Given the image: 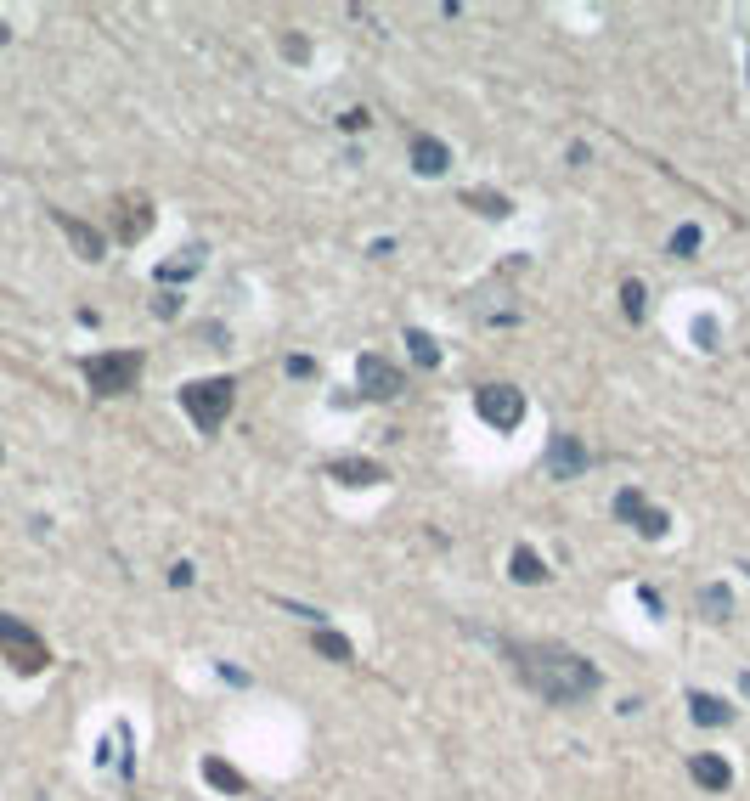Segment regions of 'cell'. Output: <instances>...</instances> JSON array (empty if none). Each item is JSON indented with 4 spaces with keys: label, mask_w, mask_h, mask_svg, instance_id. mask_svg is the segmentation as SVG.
<instances>
[{
    "label": "cell",
    "mask_w": 750,
    "mask_h": 801,
    "mask_svg": "<svg viewBox=\"0 0 750 801\" xmlns=\"http://www.w3.org/2000/svg\"><path fill=\"white\" fill-rule=\"evenodd\" d=\"M412 170H418V176H446V170H452V153H446V141H435V136H412Z\"/></svg>",
    "instance_id": "cell-12"
},
{
    "label": "cell",
    "mask_w": 750,
    "mask_h": 801,
    "mask_svg": "<svg viewBox=\"0 0 750 801\" xmlns=\"http://www.w3.org/2000/svg\"><path fill=\"white\" fill-rule=\"evenodd\" d=\"M181 407L203 435H214L231 418V407H238V384L231 378H192V384H181Z\"/></svg>",
    "instance_id": "cell-2"
},
{
    "label": "cell",
    "mask_w": 750,
    "mask_h": 801,
    "mask_svg": "<svg viewBox=\"0 0 750 801\" xmlns=\"http://www.w3.org/2000/svg\"><path fill=\"white\" fill-rule=\"evenodd\" d=\"M311 649H316V655H328V661H339V666H345V661L356 655L345 632H328V626H316V632H311Z\"/></svg>",
    "instance_id": "cell-17"
},
{
    "label": "cell",
    "mask_w": 750,
    "mask_h": 801,
    "mask_svg": "<svg viewBox=\"0 0 750 801\" xmlns=\"http://www.w3.org/2000/svg\"><path fill=\"white\" fill-rule=\"evenodd\" d=\"M689 773H694V785H705V790H727V785H734V768H727L717 751H700L694 762H689Z\"/></svg>",
    "instance_id": "cell-13"
},
{
    "label": "cell",
    "mask_w": 750,
    "mask_h": 801,
    "mask_svg": "<svg viewBox=\"0 0 750 801\" xmlns=\"http://www.w3.org/2000/svg\"><path fill=\"white\" fill-rule=\"evenodd\" d=\"M147 231H153V198H147V193L113 198V238L119 243H141Z\"/></svg>",
    "instance_id": "cell-8"
},
{
    "label": "cell",
    "mask_w": 750,
    "mask_h": 801,
    "mask_svg": "<svg viewBox=\"0 0 750 801\" xmlns=\"http://www.w3.org/2000/svg\"><path fill=\"white\" fill-rule=\"evenodd\" d=\"M0 655H6L23 678H34V671H46L51 666V649H46V638H40L34 626H23L17 616H0Z\"/></svg>",
    "instance_id": "cell-4"
},
{
    "label": "cell",
    "mask_w": 750,
    "mask_h": 801,
    "mask_svg": "<svg viewBox=\"0 0 750 801\" xmlns=\"http://www.w3.org/2000/svg\"><path fill=\"white\" fill-rule=\"evenodd\" d=\"M283 367H288V378H311V373H316V362H311V356H288Z\"/></svg>",
    "instance_id": "cell-25"
},
{
    "label": "cell",
    "mask_w": 750,
    "mask_h": 801,
    "mask_svg": "<svg viewBox=\"0 0 750 801\" xmlns=\"http://www.w3.org/2000/svg\"><path fill=\"white\" fill-rule=\"evenodd\" d=\"M689 706H694V723H705V728H727L734 723V706L717 700V694H689Z\"/></svg>",
    "instance_id": "cell-15"
},
{
    "label": "cell",
    "mask_w": 750,
    "mask_h": 801,
    "mask_svg": "<svg viewBox=\"0 0 750 801\" xmlns=\"http://www.w3.org/2000/svg\"><path fill=\"white\" fill-rule=\"evenodd\" d=\"M508 661L520 671V683L530 694H542L547 706H575L587 694H598V666L565 644H508Z\"/></svg>",
    "instance_id": "cell-1"
},
{
    "label": "cell",
    "mask_w": 750,
    "mask_h": 801,
    "mask_svg": "<svg viewBox=\"0 0 750 801\" xmlns=\"http://www.w3.org/2000/svg\"><path fill=\"white\" fill-rule=\"evenodd\" d=\"M169 587H192V564H186V559L169 564Z\"/></svg>",
    "instance_id": "cell-29"
},
{
    "label": "cell",
    "mask_w": 750,
    "mask_h": 801,
    "mask_svg": "<svg viewBox=\"0 0 750 801\" xmlns=\"http://www.w3.org/2000/svg\"><path fill=\"white\" fill-rule=\"evenodd\" d=\"M587 469V446H582V440H575V435H553V446H547V474L553 480H575V474H582Z\"/></svg>",
    "instance_id": "cell-9"
},
{
    "label": "cell",
    "mask_w": 750,
    "mask_h": 801,
    "mask_svg": "<svg viewBox=\"0 0 750 801\" xmlns=\"http://www.w3.org/2000/svg\"><path fill=\"white\" fill-rule=\"evenodd\" d=\"M406 350H412V362H418V367H440V345H435V333L406 328Z\"/></svg>",
    "instance_id": "cell-18"
},
{
    "label": "cell",
    "mask_w": 750,
    "mask_h": 801,
    "mask_svg": "<svg viewBox=\"0 0 750 801\" xmlns=\"http://www.w3.org/2000/svg\"><path fill=\"white\" fill-rule=\"evenodd\" d=\"M474 412L485 418L491 429H520L525 424V390H513V384H480L474 390Z\"/></svg>",
    "instance_id": "cell-5"
},
{
    "label": "cell",
    "mask_w": 750,
    "mask_h": 801,
    "mask_svg": "<svg viewBox=\"0 0 750 801\" xmlns=\"http://www.w3.org/2000/svg\"><path fill=\"white\" fill-rule=\"evenodd\" d=\"M51 215H57V226H62V231H68V243L79 248V260H102V248H107V243H102V231H96V226L74 220L68 209H51Z\"/></svg>",
    "instance_id": "cell-10"
},
{
    "label": "cell",
    "mask_w": 750,
    "mask_h": 801,
    "mask_svg": "<svg viewBox=\"0 0 750 801\" xmlns=\"http://www.w3.org/2000/svg\"><path fill=\"white\" fill-rule=\"evenodd\" d=\"M700 609H711V621H727V609H734V593H727L722 581H711V587L700 593Z\"/></svg>",
    "instance_id": "cell-22"
},
{
    "label": "cell",
    "mask_w": 750,
    "mask_h": 801,
    "mask_svg": "<svg viewBox=\"0 0 750 801\" xmlns=\"http://www.w3.org/2000/svg\"><path fill=\"white\" fill-rule=\"evenodd\" d=\"M141 350H102V356H85L79 373H85V384H91L96 395H131L141 384Z\"/></svg>",
    "instance_id": "cell-3"
},
{
    "label": "cell",
    "mask_w": 750,
    "mask_h": 801,
    "mask_svg": "<svg viewBox=\"0 0 750 801\" xmlns=\"http://www.w3.org/2000/svg\"><path fill=\"white\" fill-rule=\"evenodd\" d=\"M745 62H750V34H745Z\"/></svg>",
    "instance_id": "cell-32"
},
{
    "label": "cell",
    "mask_w": 750,
    "mask_h": 801,
    "mask_svg": "<svg viewBox=\"0 0 750 801\" xmlns=\"http://www.w3.org/2000/svg\"><path fill=\"white\" fill-rule=\"evenodd\" d=\"M739 688H745V700H750V671H745V678H739Z\"/></svg>",
    "instance_id": "cell-31"
},
{
    "label": "cell",
    "mask_w": 750,
    "mask_h": 801,
    "mask_svg": "<svg viewBox=\"0 0 750 801\" xmlns=\"http://www.w3.org/2000/svg\"><path fill=\"white\" fill-rule=\"evenodd\" d=\"M463 203H468V209H480V215H491V220H502L508 209H513L502 193H480V186H474V193H463Z\"/></svg>",
    "instance_id": "cell-21"
},
{
    "label": "cell",
    "mask_w": 750,
    "mask_h": 801,
    "mask_svg": "<svg viewBox=\"0 0 750 801\" xmlns=\"http://www.w3.org/2000/svg\"><path fill=\"white\" fill-rule=\"evenodd\" d=\"M328 474L339 486H378V480H390L373 457H339V463H328Z\"/></svg>",
    "instance_id": "cell-11"
},
{
    "label": "cell",
    "mask_w": 750,
    "mask_h": 801,
    "mask_svg": "<svg viewBox=\"0 0 750 801\" xmlns=\"http://www.w3.org/2000/svg\"><path fill=\"white\" fill-rule=\"evenodd\" d=\"M508 576L513 581H547V564H542V554H536V547H513V554H508Z\"/></svg>",
    "instance_id": "cell-14"
},
{
    "label": "cell",
    "mask_w": 750,
    "mask_h": 801,
    "mask_svg": "<svg viewBox=\"0 0 750 801\" xmlns=\"http://www.w3.org/2000/svg\"><path fill=\"white\" fill-rule=\"evenodd\" d=\"M356 378H361V395H373V400H395L406 390V373L390 362V356H378V350H367L356 362Z\"/></svg>",
    "instance_id": "cell-7"
},
{
    "label": "cell",
    "mask_w": 750,
    "mask_h": 801,
    "mask_svg": "<svg viewBox=\"0 0 750 801\" xmlns=\"http://www.w3.org/2000/svg\"><path fill=\"white\" fill-rule=\"evenodd\" d=\"M153 316H158V322H169V316H181V293H158V300H153Z\"/></svg>",
    "instance_id": "cell-24"
},
{
    "label": "cell",
    "mask_w": 750,
    "mask_h": 801,
    "mask_svg": "<svg viewBox=\"0 0 750 801\" xmlns=\"http://www.w3.org/2000/svg\"><path fill=\"white\" fill-rule=\"evenodd\" d=\"M0 46H6V23H0Z\"/></svg>",
    "instance_id": "cell-33"
},
{
    "label": "cell",
    "mask_w": 750,
    "mask_h": 801,
    "mask_svg": "<svg viewBox=\"0 0 750 801\" xmlns=\"http://www.w3.org/2000/svg\"><path fill=\"white\" fill-rule=\"evenodd\" d=\"M283 51H288L294 62H305V57H311V46H305V40H299V34H288V40H283Z\"/></svg>",
    "instance_id": "cell-28"
},
{
    "label": "cell",
    "mask_w": 750,
    "mask_h": 801,
    "mask_svg": "<svg viewBox=\"0 0 750 801\" xmlns=\"http://www.w3.org/2000/svg\"><path fill=\"white\" fill-rule=\"evenodd\" d=\"M198 266H203V248H181V260L158 266V283H181V277H192Z\"/></svg>",
    "instance_id": "cell-20"
},
{
    "label": "cell",
    "mask_w": 750,
    "mask_h": 801,
    "mask_svg": "<svg viewBox=\"0 0 750 801\" xmlns=\"http://www.w3.org/2000/svg\"><path fill=\"white\" fill-rule=\"evenodd\" d=\"M615 519H627L637 536H649V542H660L672 531V519H666V508H649L643 502V491L637 486H627V491H615Z\"/></svg>",
    "instance_id": "cell-6"
},
{
    "label": "cell",
    "mask_w": 750,
    "mask_h": 801,
    "mask_svg": "<svg viewBox=\"0 0 750 801\" xmlns=\"http://www.w3.org/2000/svg\"><path fill=\"white\" fill-rule=\"evenodd\" d=\"M694 339L711 350V345H717V322H694Z\"/></svg>",
    "instance_id": "cell-30"
},
{
    "label": "cell",
    "mask_w": 750,
    "mask_h": 801,
    "mask_svg": "<svg viewBox=\"0 0 750 801\" xmlns=\"http://www.w3.org/2000/svg\"><path fill=\"white\" fill-rule=\"evenodd\" d=\"M339 124H345V130H367V124H373V113H367V108H350V113L339 119Z\"/></svg>",
    "instance_id": "cell-26"
},
{
    "label": "cell",
    "mask_w": 750,
    "mask_h": 801,
    "mask_svg": "<svg viewBox=\"0 0 750 801\" xmlns=\"http://www.w3.org/2000/svg\"><path fill=\"white\" fill-rule=\"evenodd\" d=\"M666 248H672V255H677V260H689V255H694V248H700V226H694V220H689V226H677Z\"/></svg>",
    "instance_id": "cell-23"
},
{
    "label": "cell",
    "mask_w": 750,
    "mask_h": 801,
    "mask_svg": "<svg viewBox=\"0 0 750 801\" xmlns=\"http://www.w3.org/2000/svg\"><path fill=\"white\" fill-rule=\"evenodd\" d=\"M620 310H627V322H643V316H649V288H643L637 277L620 283Z\"/></svg>",
    "instance_id": "cell-19"
},
{
    "label": "cell",
    "mask_w": 750,
    "mask_h": 801,
    "mask_svg": "<svg viewBox=\"0 0 750 801\" xmlns=\"http://www.w3.org/2000/svg\"><path fill=\"white\" fill-rule=\"evenodd\" d=\"M203 778H209L214 790H226V796H243L248 790V778L231 768V762H221V756H203Z\"/></svg>",
    "instance_id": "cell-16"
},
{
    "label": "cell",
    "mask_w": 750,
    "mask_h": 801,
    "mask_svg": "<svg viewBox=\"0 0 750 801\" xmlns=\"http://www.w3.org/2000/svg\"><path fill=\"white\" fill-rule=\"evenodd\" d=\"M637 598H643V609H649V616H666V604H660L655 587H637Z\"/></svg>",
    "instance_id": "cell-27"
}]
</instances>
